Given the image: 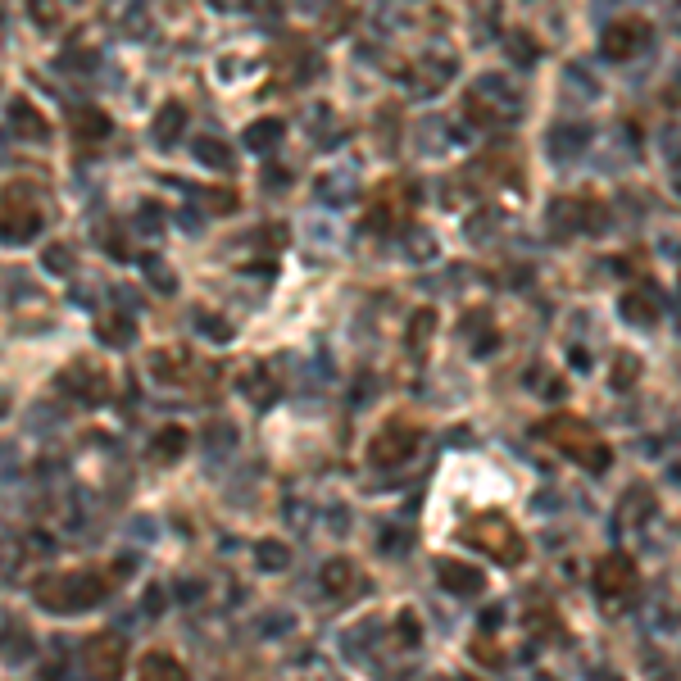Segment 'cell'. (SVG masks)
I'll return each mask as SVG.
<instances>
[{
  "label": "cell",
  "mask_w": 681,
  "mask_h": 681,
  "mask_svg": "<svg viewBox=\"0 0 681 681\" xmlns=\"http://www.w3.org/2000/svg\"><path fill=\"white\" fill-rule=\"evenodd\" d=\"M441 577H450L454 591H473V586H477V573H468V568H459V563H445Z\"/></svg>",
  "instance_id": "cell-4"
},
{
  "label": "cell",
  "mask_w": 681,
  "mask_h": 681,
  "mask_svg": "<svg viewBox=\"0 0 681 681\" xmlns=\"http://www.w3.org/2000/svg\"><path fill=\"white\" fill-rule=\"evenodd\" d=\"M141 681H182V668L168 654H150V663H146V677Z\"/></svg>",
  "instance_id": "cell-3"
},
{
  "label": "cell",
  "mask_w": 681,
  "mask_h": 681,
  "mask_svg": "<svg viewBox=\"0 0 681 681\" xmlns=\"http://www.w3.org/2000/svg\"><path fill=\"white\" fill-rule=\"evenodd\" d=\"M600 582H604V591H622V586L632 582V563H627V559H609L600 568Z\"/></svg>",
  "instance_id": "cell-2"
},
{
  "label": "cell",
  "mask_w": 681,
  "mask_h": 681,
  "mask_svg": "<svg viewBox=\"0 0 681 681\" xmlns=\"http://www.w3.org/2000/svg\"><path fill=\"white\" fill-rule=\"evenodd\" d=\"M87 668L96 672V677H119V668H123V641L119 636H96V641L87 645Z\"/></svg>",
  "instance_id": "cell-1"
}]
</instances>
